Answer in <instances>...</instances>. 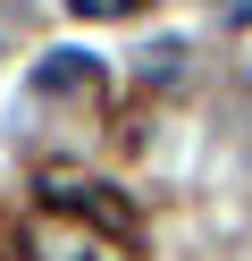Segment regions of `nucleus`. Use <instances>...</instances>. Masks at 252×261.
<instances>
[{
    "instance_id": "nucleus-1",
    "label": "nucleus",
    "mask_w": 252,
    "mask_h": 261,
    "mask_svg": "<svg viewBox=\"0 0 252 261\" xmlns=\"http://www.w3.org/2000/svg\"><path fill=\"white\" fill-rule=\"evenodd\" d=\"M50 194H59V202H76V211H84V219H93L109 244H134V202H126L118 186H76L67 169H50Z\"/></svg>"
},
{
    "instance_id": "nucleus-2",
    "label": "nucleus",
    "mask_w": 252,
    "mask_h": 261,
    "mask_svg": "<svg viewBox=\"0 0 252 261\" xmlns=\"http://www.w3.org/2000/svg\"><path fill=\"white\" fill-rule=\"evenodd\" d=\"M93 59H84V51H50V68L42 76H34V85H42V93H93Z\"/></svg>"
},
{
    "instance_id": "nucleus-3",
    "label": "nucleus",
    "mask_w": 252,
    "mask_h": 261,
    "mask_svg": "<svg viewBox=\"0 0 252 261\" xmlns=\"http://www.w3.org/2000/svg\"><path fill=\"white\" fill-rule=\"evenodd\" d=\"M67 9H76V17H126L134 0H67Z\"/></svg>"
}]
</instances>
